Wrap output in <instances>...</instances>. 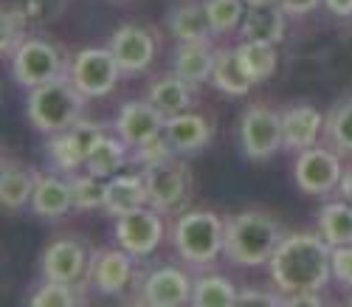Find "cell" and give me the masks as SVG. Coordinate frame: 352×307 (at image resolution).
<instances>
[{
  "mask_svg": "<svg viewBox=\"0 0 352 307\" xmlns=\"http://www.w3.org/2000/svg\"><path fill=\"white\" fill-rule=\"evenodd\" d=\"M268 265L282 293L324 290L333 276V245L321 234H285Z\"/></svg>",
  "mask_w": 352,
  "mask_h": 307,
  "instance_id": "obj_1",
  "label": "cell"
},
{
  "mask_svg": "<svg viewBox=\"0 0 352 307\" xmlns=\"http://www.w3.org/2000/svg\"><path fill=\"white\" fill-rule=\"evenodd\" d=\"M282 240H285V231L276 218H271L265 211H240L226 220L223 254L231 265L259 268L271 262Z\"/></svg>",
  "mask_w": 352,
  "mask_h": 307,
  "instance_id": "obj_2",
  "label": "cell"
},
{
  "mask_svg": "<svg viewBox=\"0 0 352 307\" xmlns=\"http://www.w3.org/2000/svg\"><path fill=\"white\" fill-rule=\"evenodd\" d=\"M85 99L87 96L76 87L71 74H60L51 82L32 87L28 102H25V113H28V121L34 125V130L54 136L60 130H68L82 118Z\"/></svg>",
  "mask_w": 352,
  "mask_h": 307,
  "instance_id": "obj_3",
  "label": "cell"
},
{
  "mask_svg": "<svg viewBox=\"0 0 352 307\" xmlns=\"http://www.w3.org/2000/svg\"><path fill=\"white\" fill-rule=\"evenodd\" d=\"M172 242L186 262L212 265L226 245V220L214 211H186L172 229Z\"/></svg>",
  "mask_w": 352,
  "mask_h": 307,
  "instance_id": "obj_4",
  "label": "cell"
},
{
  "mask_svg": "<svg viewBox=\"0 0 352 307\" xmlns=\"http://www.w3.org/2000/svg\"><path fill=\"white\" fill-rule=\"evenodd\" d=\"M9 59H12L14 82L28 87V90L65 74L60 48H56L54 43H48V40H43V37H28Z\"/></svg>",
  "mask_w": 352,
  "mask_h": 307,
  "instance_id": "obj_5",
  "label": "cell"
},
{
  "mask_svg": "<svg viewBox=\"0 0 352 307\" xmlns=\"http://www.w3.org/2000/svg\"><path fill=\"white\" fill-rule=\"evenodd\" d=\"M119 63L110 48H82L71 63V79L87 99L107 96L119 82Z\"/></svg>",
  "mask_w": 352,
  "mask_h": 307,
  "instance_id": "obj_6",
  "label": "cell"
},
{
  "mask_svg": "<svg viewBox=\"0 0 352 307\" xmlns=\"http://www.w3.org/2000/svg\"><path fill=\"white\" fill-rule=\"evenodd\" d=\"M240 141L243 152L251 161H265L285 144L282 136V113L265 107V105H254L245 110L243 125H240Z\"/></svg>",
  "mask_w": 352,
  "mask_h": 307,
  "instance_id": "obj_7",
  "label": "cell"
},
{
  "mask_svg": "<svg viewBox=\"0 0 352 307\" xmlns=\"http://www.w3.org/2000/svg\"><path fill=\"white\" fill-rule=\"evenodd\" d=\"M144 183H146V195H150V206L158 211H172L189 195V167L175 156L164 164L144 169Z\"/></svg>",
  "mask_w": 352,
  "mask_h": 307,
  "instance_id": "obj_8",
  "label": "cell"
},
{
  "mask_svg": "<svg viewBox=\"0 0 352 307\" xmlns=\"http://www.w3.org/2000/svg\"><path fill=\"white\" fill-rule=\"evenodd\" d=\"M293 172H296L299 189L307 195H327V192L338 189V183L344 178L341 158L333 149H321V147L302 149Z\"/></svg>",
  "mask_w": 352,
  "mask_h": 307,
  "instance_id": "obj_9",
  "label": "cell"
},
{
  "mask_svg": "<svg viewBox=\"0 0 352 307\" xmlns=\"http://www.w3.org/2000/svg\"><path fill=\"white\" fill-rule=\"evenodd\" d=\"M164 237V223H161V211L158 209H135L130 214L116 218V240L122 248H127L133 257H146L153 254Z\"/></svg>",
  "mask_w": 352,
  "mask_h": 307,
  "instance_id": "obj_10",
  "label": "cell"
},
{
  "mask_svg": "<svg viewBox=\"0 0 352 307\" xmlns=\"http://www.w3.org/2000/svg\"><path fill=\"white\" fill-rule=\"evenodd\" d=\"M166 118L161 110L146 99V102H124L119 116H116V136H119L127 147H138L164 133Z\"/></svg>",
  "mask_w": 352,
  "mask_h": 307,
  "instance_id": "obj_11",
  "label": "cell"
},
{
  "mask_svg": "<svg viewBox=\"0 0 352 307\" xmlns=\"http://www.w3.org/2000/svg\"><path fill=\"white\" fill-rule=\"evenodd\" d=\"M110 51L122 74H141L155 56V37L141 25H122L110 37Z\"/></svg>",
  "mask_w": 352,
  "mask_h": 307,
  "instance_id": "obj_12",
  "label": "cell"
},
{
  "mask_svg": "<svg viewBox=\"0 0 352 307\" xmlns=\"http://www.w3.org/2000/svg\"><path fill=\"white\" fill-rule=\"evenodd\" d=\"M192 279L181 268H155L141 285V299L153 307H178L192 301Z\"/></svg>",
  "mask_w": 352,
  "mask_h": 307,
  "instance_id": "obj_13",
  "label": "cell"
},
{
  "mask_svg": "<svg viewBox=\"0 0 352 307\" xmlns=\"http://www.w3.org/2000/svg\"><path fill=\"white\" fill-rule=\"evenodd\" d=\"M87 268V248L74 237L51 242L43 254V276L54 282H79Z\"/></svg>",
  "mask_w": 352,
  "mask_h": 307,
  "instance_id": "obj_14",
  "label": "cell"
},
{
  "mask_svg": "<svg viewBox=\"0 0 352 307\" xmlns=\"http://www.w3.org/2000/svg\"><path fill=\"white\" fill-rule=\"evenodd\" d=\"M133 254L127 248L122 251H99L94 260H91V268H87V276L99 293L104 296H119L127 290L130 279H133Z\"/></svg>",
  "mask_w": 352,
  "mask_h": 307,
  "instance_id": "obj_15",
  "label": "cell"
},
{
  "mask_svg": "<svg viewBox=\"0 0 352 307\" xmlns=\"http://www.w3.org/2000/svg\"><path fill=\"white\" fill-rule=\"evenodd\" d=\"M164 136L169 138L172 149L178 156H192V152H200L212 138V121L200 113H178L166 118L164 125Z\"/></svg>",
  "mask_w": 352,
  "mask_h": 307,
  "instance_id": "obj_16",
  "label": "cell"
},
{
  "mask_svg": "<svg viewBox=\"0 0 352 307\" xmlns=\"http://www.w3.org/2000/svg\"><path fill=\"white\" fill-rule=\"evenodd\" d=\"M321 127H324V116L313 105H293L282 110V136L287 149H310L316 147Z\"/></svg>",
  "mask_w": 352,
  "mask_h": 307,
  "instance_id": "obj_17",
  "label": "cell"
},
{
  "mask_svg": "<svg viewBox=\"0 0 352 307\" xmlns=\"http://www.w3.org/2000/svg\"><path fill=\"white\" fill-rule=\"evenodd\" d=\"M71 209H74L71 180H63L56 175H37L34 192H32V211L37 214V218L56 220Z\"/></svg>",
  "mask_w": 352,
  "mask_h": 307,
  "instance_id": "obj_18",
  "label": "cell"
},
{
  "mask_svg": "<svg viewBox=\"0 0 352 307\" xmlns=\"http://www.w3.org/2000/svg\"><path fill=\"white\" fill-rule=\"evenodd\" d=\"M141 206H150L144 175H113V178H107V198H104L107 214L122 218V214H130Z\"/></svg>",
  "mask_w": 352,
  "mask_h": 307,
  "instance_id": "obj_19",
  "label": "cell"
},
{
  "mask_svg": "<svg viewBox=\"0 0 352 307\" xmlns=\"http://www.w3.org/2000/svg\"><path fill=\"white\" fill-rule=\"evenodd\" d=\"M214 48L212 40H200V43H181V48L175 51V74L184 82H189L192 87H197L200 82L212 79V68H214Z\"/></svg>",
  "mask_w": 352,
  "mask_h": 307,
  "instance_id": "obj_20",
  "label": "cell"
},
{
  "mask_svg": "<svg viewBox=\"0 0 352 307\" xmlns=\"http://www.w3.org/2000/svg\"><path fill=\"white\" fill-rule=\"evenodd\" d=\"M169 28L172 34L181 43H200V40H212L214 28L212 20L206 14V6L197 3V0H186L178 9H172L169 14Z\"/></svg>",
  "mask_w": 352,
  "mask_h": 307,
  "instance_id": "obj_21",
  "label": "cell"
},
{
  "mask_svg": "<svg viewBox=\"0 0 352 307\" xmlns=\"http://www.w3.org/2000/svg\"><path fill=\"white\" fill-rule=\"evenodd\" d=\"M34 180L37 175H32V169H25L20 161L3 156V172H0V200H3V209L14 211V209H23L25 203H32Z\"/></svg>",
  "mask_w": 352,
  "mask_h": 307,
  "instance_id": "obj_22",
  "label": "cell"
},
{
  "mask_svg": "<svg viewBox=\"0 0 352 307\" xmlns=\"http://www.w3.org/2000/svg\"><path fill=\"white\" fill-rule=\"evenodd\" d=\"M285 14L287 12L279 3H274V6H248L245 17H243V37L276 45L285 37Z\"/></svg>",
  "mask_w": 352,
  "mask_h": 307,
  "instance_id": "obj_23",
  "label": "cell"
},
{
  "mask_svg": "<svg viewBox=\"0 0 352 307\" xmlns=\"http://www.w3.org/2000/svg\"><path fill=\"white\" fill-rule=\"evenodd\" d=\"M212 82L217 90L228 96H245L254 79L248 76V71L243 68L240 56H237V48L228 51V48H220L214 54V68H212Z\"/></svg>",
  "mask_w": 352,
  "mask_h": 307,
  "instance_id": "obj_24",
  "label": "cell"
},
{
  "mask_svg": "<svg viewBox=\"0 0 352 307\" xmlns=\"http://www.w3.org/2000/svg\"><path fill=\"white\" fill-rule=\"evenodd\" d=\"M124 164H127V144L116 136H107V133L94 144V149L87 152V158H85V169L91 175L104 178V180L119 175V169Z\"/></svg>",
  "mask_w": 352,
  "mask_h": 307,
  "instance_id": "obj_25",
  "label": "cell"
},
{
  "mask_svg": "<svg viewBox=\"0 0 352 307\" xmlns=\"http://www.w3.org/2000/svg\"><path fill=\"white\" fill-rule=\"evenodd\" d=\"M146 99H150V102L161 110L164 118H172V116L184 113V110L192 105V85L184 82L178 74H172V76L158 79V82L150 87Z\"/></svg>",
  "mask_w": 352,
  "mask_h": 307,
  "instance_id": "obj_26",
  "label": "cell"
},
{
  "mask_svg": "<svg viewBox=\"0 0 352 307\" xmlns=\"http://www.w3.org/2000/svg\"><path fill=\"white\" fill-rule=\"evenodd\" d=\"M318 234L324 237L333 248L352 245V203L336 200L318 211Z\"/></svg>",
  "mask_w": 352,
  "mask_h": 307,
  "instance_id": "obj_27",
  "label": "cell"
},
{
  "mask_svg": "<svg viewBox=\"0 0 352 307\" xmlns=\"http://www.w3.org/2000/svg\"><path fill=\"white\" fill-rule=\"evenodd\" d=\"M192 304H197V307H231V304H240V293L228 276L209 273V276L195 279Z\"/></svg>",
  "mask_w": 352,
  "mask_h": 307,
  "instance_id": "obj_28",
  "label": "cell"
},
{
  "mask_svg": "<svg viewBox=\"0 0 352 307\" xmlns=\"http://www.w3.org/2000/svg\"><path fill=\"white\" fill-rule=\"evenodd\" d=\"M237 56H240L243 68L248 71V76H251L254 82L268 79V76H274V71H276V48H274V43L243 40V43L237 45Z\"/></svg>",
  "mask_w": 352,
  "mask_h": 307,
  "instance_id": "obj_29",
  "label": "cell"
},
{
  "mask_svg": "<svg viewBox=\"0 0 352 307\" xmlns=\"http://www.w3.org/2000/svg\"><path fill=\"white\" fill-rule=\"evenodd\" d=\"M82 301H85V293H79L76 282H54V279H45V285H40L28 296L32 307H74Z\"/></svg>",
  "mask_w": 352,
  "mask_h": 307,
  "instance_id": "obj_30",
  "label": "cell"
},
{
  "mask_svg": "<svg viewBox=\"0 0 352 307\" xmlns=\"http://www.w3.org/2000/svg\"><path fill=\"white\" fill-rule=\"evenodd\" d=\"M71 192H74V209L87 211V209H104L107 198V180L99 175H74L71 178Z\"/></svg>",
  "mask_w": 352,
  "mask_h": 307,
  "instance_id": "obj_31",
  "label": "cell"
},
{
  "mask_svg": "<svg viewBox=\"0 0 352 307\" xmlns=\"http://www.w3.org/2000/svg\"><path fill=\"white\" fill-rule=\"evenodd\" d=\"M48 156H51L54 167L63 169V172H76L79 167H85V152L74 141L71 130L54 133V138L48 141Z\"/></svg>",
  "mask_w": 352,
  "mask_h": 307,
  "instance_id": "obj_32",
  "label": "cell"
},
{
  "mask_svg": "<svg viewBox=\"0 0 352 307\" xmlns=\"http://www.w3.org/2000/svg\"><path fill=\"white\" fill-rule=\"evenodd\" d=\"M28 12L25 6H6L3 9V23H0V37H3V54L12 56L28 37H25V25H28Z\"/></svg>",
  "mask_w": 352,
  "mask_h": 307,
  "instance_id": "obj_33",
  "label": "cell"
},
{
  "mask_svg": "<svg viewBox=\"0 0 352 307\" xmlns=\"http://www.w3.org/2000/svg\"><path fill=\"white\" fill-rule=\"evenodd\" d=\"M203 6H206V14L212 20L214 34L231 32V28H237L245 17L243 0H203Z\"/></svg>",
  "mask_w": 352,
  "mask_h": 307,
  "instance_id": "obj_34",
  "label": "cell"
},
{
  "mask_svg": "<svg viewBox=\"0 0 352 307\" xmlns=\"http://www.w3.org/2000/svg\"><path fill=\"white\" fill-rule=\"evenodd\" d=\"M330 141L341 149V152H352V99L336 105L324 121Z\"/></svg>",
  "mask_w": 352,
  "mask_h": 307,
  "instance_id": "obj_35",
  "label": "cell"
},
{
  "mask_svg": "<svg viewBox=\"0 0 352 307\" xmlns=\"http://www.w3.org/2000/svg\"><path fill=\"white\" fill-rule=\"evenodd\" d=\"M175 156H178V152L172 149V144H169V138L164 133L135 147V164H141V169H150L155 164H164V161H169Z\"/></svg>",
  "mask_w": 352,
  "mask_h": 307,
  "instance_id": "obj_36",
  "label": "cell"
},
{
  "mask_svg": "<svg viewBox=\"0 0 352 307\" xmlns=\"http://www.w3.org/2000/svg\"><path fill=\"white\" fill-rule=\"evenodd\" d=\"M23 6L28 12V17H32V23L48 25V23H54L56 17L63 14V9L68 6V0H25Z\"/></svg>",
  "mask_w": 352,
  "mask_h": 307,
  "instance_id": "obj_37",
  "label": "cell"
},
{
  "mask_svg": "<svg viewBox=\"0 0 352 307\" xmlns=\"http://www.w3.org/2000/svg\"><path fill=\"white\" fill-rule=\"evenodd\" d=\"M333 276L352 288V245H338V248H333Z\"/></svg>",
  "mask_w": 352,
  "mask_h": 307,
  "instance_id": "obj_38",
  "label": "cell"
},
{
  "mask_svg": "<svg viewBox=\"0 0 352 307\" xmlns=\"http://www.w3.org/2000/svg\"><path fill=\"white\" fill-rule=\"evenodd\" d=\"M282 304H310V307H318L324 304V296H321V290H293V293H282Z\"/></svg>",
  "mask_w": 352,
  "mask_h": 307,
  "instance_id": "obj_39",
  "label": "cell"
},
{
  "mask_svg": "<svg viewBox=\"0 0 352 307\" xmlns=\"http://www.w3.org/2000/svg\"><path fill=\"white\" fill-rule=\"evenodd\" d=\"M240 304H282V293H268V290H243L240 293Z\"/></svg>",
  "mask_w": 352,
  "mask_h": 307,
  "instance_id": "obj_40",
  "label": "cell"
},
{
  "mask_svg": "<svg viewBox=\"0 0 352 307\" xmlns=\"http://www.w3.org/2000/svg\"><path fill=\"white\" fill-rule=\"evenodd\" d=\"M276 3L287 12V14H307V12H313L321 0H276Z\"/></svg>",
  "mask_w": 352,
  "mask_h": 307,
  "instance_id": "obj_41",
  "label": "cell"
},
{
  "mask_svg": "<svg viewBox=\"0 0 352 307\" xmlns=\"http://www.w3.org/2000/svg\"><path fill=\"white\" fill-rule=\"evenodd\" d=\"M324 6L336 17H352V0H324Z\"/></svg>",
  "mask_w": 352,
  "mask_h": 307,
  "instance_id": "obj_42",
  "label": "cell"
},
{
  "mask_svg": "<svg viewBox=\"0 0 352 307\" xmlns=\"http://www.w3.org/2000/svg\"><path fill=\"white\" fill-rule=\"evenodd\" d=\"M338 189H341L344 200L352 203V172H344V178H341V183H338Z\"/></svg>",
  "mask_w": 352,
  "mask_h": 307,
  "instance_id": "obj_43",
  "label": "cell"
},
{
  "mask_svg": "<svg viewBox=\"0 0 352 307\" xmlns=\"http://www.w3.org/2000/svg\"><path fill=\"white\" fill-rule=\"evenodd\" d=\"M245 3H248V6H274L276 0H245Z\"/></svg>",
  "mask_w": 352,
  "mask_h": 307,
  "instance_id": "obj_44",
  "label": "cell"
},
{
  "mask_svg": "<svg viewBox=\"0 0 352 307\" xmlns=\"http://www.w3.org/2000/svg\"><path fill=\"white\" fill-rule=\"evenodd\" d=\"M349 301H352V296H349Z\"/></svg>",
  "mask_w": 352,
  "mask_h": 307,
  "instance_id": "obj_45",
  "label": "cell"
}]
</instances>
